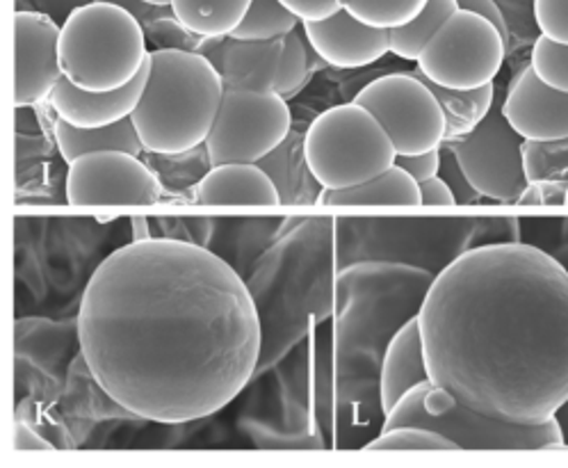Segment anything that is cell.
<instances>
[{"label": "cell", "instance_id": "6da1fadb", "mask_svg": "<svg viewBox=\"0 0 568 468\" xmlns=\"http://www.w3.org/2000/svg\"><path fill=\"white\" fill-rule=\"evenodd\" d=\"M261 318L237 272L176 238H138L90 277L80 357L101 391L151 423H192L231 405L261 359Z\"/></svg>", "mask_w": 568, "mask_h": 468}, {"label": "cell", "instance_id": "7a4b0ae2", "mask_svg": "<svg viewBox=\"0 0 568 468\" xmlns=\"http://www.w3.org/2000/svg\"><path fill=\"white\" fill-rule=\"evenodd\" d=\"M418 323L429 377L507 423H546L568 400V272L537 245L470 247L434 277Z\"/></svg>", "mask_w": 568, "mask_h": 468}, {"label": "cell", "instance_id": "3957f363", "mask_svg": "<svg viewBox=\"0 0 568 468\" xmlns=\"http://www.w3.org/2000/svg\"><path fill=\"white\" fill-rule=\"evenodd\" d=\"M222 96L224 81L206 55L153 49L149 81L133 112L144 151L183 155L206 144Z\"/></svg>", "mask_w": 568, "mask_h": 468}, {"label": "cell", "instance_id": "277c9868", "mask_svg": "<svg viewBox=\"0 0 568 468\" xmlns=\"http://www.w3.org/2000/svg\"><path fill=\"white\" fill-rule=\"evenodd\" d=\"M149 39L135 14L92 0L78 8L60 30L64 78L88 92L124 88L149 62Z\"/></svg>", "mask_w": 568, "mask_h": 468}, {"label": "cell", "instance_id": "5b68a950", "mask_svg": "<svg viewBox=\"0 0 568 468\" xmlns=\"http://www.w3.org/2000/svg\"><path fill=\"white\" fill-rule=\"evenodd\" d=\"M402 425L427 427L457 444L459 450H550L564 448L557 418L546 423H507L486 416L434 381H425L404 396L384 420L382 430Z\"/></svg>", "mask_w": 568, "mask_h": 468}, {"label": "cell", "instance_id": "8992f818", "mask_svg": "<svg viewBox=\"0 0 568 468\" xmlns=\"http://www.w3.org/2000/svg\"><path fill=\"white\" fill-rule=\"evenodd\" d=\"M302 153L322 190L361 185L386 172L397 159L386 129L356 101L317 114L304 135Z\"/></svg>", "mask_w": 568, "mask_h": 468}, {"label": "cell", "instance_id": "52a82bcc", "mask_svg": "<svg viewBox=\"0 0 568 468\" xmlns=\"http://www.w3.org/2000/svg\"><path fill=\"white\" fill-rule=\"evenodd\" d=\"M507 49V39L496 23L459 8L429 39L416 64L436 85L477 90L496 81Z\"/></svg>", "mask_w": 568, "mask_h": 468}, {"label": "cell", "instance_id": "ba28073f", "mask_svg": "<svg viewBox=\"0 0 568 468\" xmlns=\"http://www.w3.org/2000/svg\"><path fill=\"white\" fill-rule=\"evenodd\" d=\"M293 114L278 92L229 90L206 138L211 167L226 163H261L288 140Z\"/></svg>", "mask_w": 568, "mask_h": 468}, {"label": "cell", "instance_id": "9c48e42d", "mask_svg": "<svg viewBox=\"0 0 568 468\" xmlns=\"http://www.w3.org/2000/svg\"><path fill=\"white\" fill-rule=\"evenodd\" d=\"M354 101L377 116L397 155L434 151L445 142V112L418 71L382 75L365 85Z\"/></svg>", "mask_w": 568, "mask_h": 468}, {"label": "cell", "instance_id": "30bf717a", "mask_svg": "<svg viewBox=\"0 0 568 468\" xmlns=\"http://www.w3.org/2000/svg\"><path fill=\"white\" fill-rule=\"evenodd\" d=\"M523 142L503 114V105L494 103L475 131L443 144L457 155L479 197L498 204H518L530 183L523 165Z\"/></svg>", "mask_w": 568, "mask_h": 468}, {"label": "cell", "instance_id": "8fae6325", "mask_svg": "<svg viewBox=\"0 0 568 468\" xmlns=\"http://www.w3.org/2000/svg\"><path fill=\"white\" fill-rule=\"evenodd\" d=\"M160 179L135 153L94 151L69 163L71 206H146L160 202Z\"/></svg>", "mask_w": 568, "mask_h": 468}, {"label": "cell", "instance_id": "7c38bea8", "mask_svg": "<svg viewBox=\"0 0 568 468\" xmlns=\"http://www.w3.org/2000/svg\"><path fill=\"white\" fill-rule=\"evenodd\" d=\"M60 30L62 26L42 12L19 10L14 14V101L19 108L49 101L53 90L64 78L60 62Z\"/></svg>", "mask_w": 568, "mask_h": 468}, {"label": "cell", "instance_id": "4fadbf2b", "mask_svg": "<svg viewBox=\"0 0 568 468\" xmlns=\"http://www.w3.org/2000/svg\"><path fill=\"white\" fill-rule=\"evenodd\" d=\"M503 114L511 129L530 142L568 138V94L544 83L527 62L507 88Z\"/></svg>", "mask_w": 568, "mask_h": 468}, {"label": "cell", "instance_id": "5bb4252c", "mask_svg": "<svg viewBox=\"0 0 568 468\" xmlns=\"http://www.w3.org/2000/svg\"><path fill=\"white\" fill-rule=\"evenodd\" d=\"M206 55L224 81V92L229 90H261L274 92L283 37L278 39H235L226 37H204L199 49Z\"/></svg>", "mask_w": 568, "mask_h": 468}, {"label": "cell", "instance_id": "9a60e30c", "mask_svg": "<svg viewBox=\"0 0 568 468\" xmlns=\"http://www.w3.org/2000/svg\"><path fill=\"white\" fill-rule=\"evenodd\" d=\"M311 49L336 69L371 67L390 53V30L375 28L341 8L334 17L302 23Z\"/></svg>", "mask_w": 568, "mask_h": 468}, {"label": "cell", "instance_id": "2e32d148", "mask_svg": "<svg viewBox=\"0 0 568 468\" xmlns=\"http://www.w3.org/2000/svg\"><path fill=\"white\" fill-rule=\"evenodd\" d=\"M149 81V62L131 83L110 92H88L62 78L49 103L60 120L78 129H101L133 116Z\"/></svg>", "mask_w": 568, "mask_h": 468}, {"label": "cell", "instance_id": "e0dca14e", "mask_svg": "<svg viewBox=\"0 0 568 468\" xmlns=\"http://www.w3.org/2000/svg\"><path fill=\"white\" fill-rule=\"evenodd\" d=\"M432 381L418 316L404 323L388 340L379 370V409L386 416L412 388Z\"/></svg>", "mask_w": 568, "mask_h": 468}, {"label": "cell", "instance_id": "ac0fdd59", "mask_svg": "<svg viewBox=\"0 0 568 468\" xmlns=\"http://www.w3.org/2000/svg\"><path fill=\"white\" fill-rule=\"evenodd\" d=\"M194 200L201 206H276L281 190L258 163H226L199 181Z\"/></svg>", "mask_w": 568, "mask_h": 468}, {"label": "cell", "instance_id": "d6986e66", "mask_svg": "<svg viewBox=\"0 0 568 468\" xmlns=\"http://www.w3.org/2000/svg\"><path fill=\"white\" fill-rule=\"evenodd\" d=\"M320 206H423L420 183L397 163L354 187L322 190Z\"/></svg>", "mask_w": 568, "mask_h": 468}, {"label": "cell", "instance_id": "ffe728a7", "mask_svg": "<svg viewBox=\"0 0 568 468\" xmlns=\"http://www.w3.org/2000/svg\"><path fill=\"white\" fill-rule=\"evenodd\" d=\"M53 133L60 155L67 163H73L80 155L94 151H129L135 155L144 151L133 116L101 129H78L58 116Z\"/></svg>", "mask_w": 568, "mask_h": 468}, {"label": "cell", "instance_id": "44dd1931", "mask_svg": "<svg viewBox=\"0 0 568 468\" xmlns=\"http://www.w3.org/2000/svg\"><path fill=\"white\" fill-rule=\"evenodd\" d=\"M423 81L432 88V92L436 94V99L445 112V122H448L445 142L459 140V138L468 135L470 131H475L477 124L491 112V108L496 103V85L494 83L481 85L477 90H450V88L432 83L425 75H423Z\"/></svg>", "mask_w": 568, "mask_h": 468}, {"label": "cell", "instance_id": "7402d4cb", "mask_svg": "<svg viewBox=\"0 0 568 468\" xmlns=\"http://www.w3.org/2000/svg\"><path fill=\"white\" fill-rule=\"evenodd\" d=\"M252 0H172L174 17L199 37H226L247 17Z\"/></svg>", "mask_w": 568, "mask_h": 468}, {"label": "cell", "instance_id": "603a6c76", "mask_svg": "<svg viewBox=\"0 0 568 468\" xmlns=\"http://www.w3.org/2000/svg\"><path fill=\"white\" fill-rule=\"evenodd\" d=\"M457 10V0H427L425 10L414 21L390 30V53L407 62H418L429 39Z\"/></svg>", "mask_w": 568, "mask_h": 468}, {"label": "cell", "instance_id": "cb8c5ba5", "mask_svg": "<svg viewBox=\"0 0 568 468\" xmlns=\"http://www.w3.org/2000/svg\"><path fill=\"white\" fill-rule=\"evenodd\" d=\"M302 21L281 0H252L242 23L231 32L235 39H278L300 28Z\"/></svg>", "mask_w": 568, "mask_h": 468}, {"label": "cell", "instance_id": "d4e9b609", "mask_svg": "<svg viewBox=\"0 0 568 468\" xmlns=\"http://www.w3.org/2000/svg\"><path fill=\"white\" fill-rule=\"evenodd\" d=\"M427 0H343V8L358 21L375 28H399L414 21Z\"/></svg>", "mask_w": 568, "mask_h": 468}, {"label": "cell", "instance_id": "484cf974", "mask_svg": "<svg viewBox=\"0 0 568 468\" xmlns=\"http://www.w3.org/2000/svg\"><path fill=\"white\" fill-rule=\"evenodd\" d=\"M527 181H568V138L548 142H523Z\"/></svg>", "mask_w": 568, "mask_h": 468}, {"label": "cell", "instance_id": "4316f807", "mask_svg": "<svg viewBox=\"0 0 568 468\" xmlns=\"http://www.w3.org/2000/svg\"><path fill=\"white\" fill-rule=\"evenodd\" d=\"M308 49L311 44L304 32V26L295 28L293 32L283 37V53H281V67H278L274 92L291 99L304 88L308 78V67H311Z\"/></svg>", "mask_w": 568, "mask_h": 468}, {"label": "cell", "instance_id": "83f0119b", "mask_svg": "<svg viewBox=\"0 0 568 468\" xmlns=\"http://www.w3.org/2000/svg\"><path fill=\"white\" fill-rule=\"evenodd\" d=\"M365 450H459L455 441L427 430V427L402 425L393 430H382L377 439L365 444Z\"/></svg>", "mask_w": 568, "mask_h": 468}, {"label": "cell", "instance_id": "f1b7e54d", "mask_svg": "<svg viewBox=\"0 0 568 468\" xmlns=\"http://www.w3.org/2000/svg\"><path fill=\"white\" fill-rule=\"evenodd\" d=\"M530 64L544 83L568 94V44H559L539 34L532 44Z\"/></svg>", "mask_w": 568, "mask_h": 468}, {"label": "cell", "instance_id": "f546056e", "mask_svg": "<svg viewBox=\"0 0 568 468\" xmlns=\"http://www.w3.org/2000/svg\"><path fill=\"white\" fill-rule=\"evenodd\" d=\"M149 44L153 49H165V51H196L201 49V42L204 37L194 34L192 30H187L174 14L170 17H160L153 23H149L144 28Z\"/></svg>", "mask_w": 568, "mask_h": 468}, {"label": "cell", "instance_id": "4dcf8cb0", "mask_svg": "<svg viewBox=\"0 0 568 468\" xmlns=\"http://www.w3.org/2000/svg\"><path fill=\"white\" fill-rule=\"evenodd\" d=\"M535 19L539 34L568 44V0H535Z\"/></svg>", "mask_w": 568, "mask_h": 468}, {"label": "cell", "instance_id": "1f68e13d", "mask_svg": "<svg viewBox=\"0 0 568 468\" xmlns=\"http://www.w3.org/2000/svg\"><path fill=\"white\" fill-rule=\"evenodd\" d=\"M438 176H443L445 181H448V185L453 187L455 197H457V206L477 204L479 192L473 187V183L464 174V170L457 161V155L445 144L440 146V172H438Z\"/></svg>", "mask_w": 568, "mask_h": 468}, {"label": "cell", "instance_id": "d6a6232c", "mask_svg": "<svg viewBox=\"0 0 568 468\" xmlns=\"http://www.w3.org/2000/svg\"><path fill=\"white\" fill-rule=\"evenodd\" d=\"M523 241L520 220L516 217H496V220H477L473 247L491 245V243H518Z\"/></svg>", "mask_w": 568, "mask_h": 468}, {"label": "cell", "instance_id": "836d02e7", "mask_svg": "<svg viewBox=\"0 0 568 468\" xmlns=\"http://www.w3.org/2000/svg\"><path fill=\"white\" fill-rule=\"evenodd\" d=\"M546 228L537 231L539 241L530 243L541 247L544 252H548L550 256H555L564 269L568 272V217L561 220H541Z\"/></svg>", "mask_w": 568, "mask_h": 468}, {"label": "cell", "instance_id": "e575fe53", "mask_svg": "<svg viewBox=\"0 0 568 468\" xmlns=\"http://www.w3.org/2000/svg\"><path fill=\"white\" fill-rule=\"evenodd\" d=\"M568 181H530L518 206H566Z\"/></svg>", "mask_w": 568, "mask_h": 468}, {"label": "cell", "instance_id": "d590c367", "mask_svg": "<svg viewBox=\"0 0 568 468\" xmlns=\"http://www.w3.org/2000/svg\"><path fill=\"white\" fill-rule=\"evenodd\" d=\"M281 3L300 17L302 23L329 19L343 8V0H281Z\"/></svg>", "mask_w": 568, "mask_h": 468}, {"label": "cell", "instance_id": "8d00e7d4", "mask_svg": "<svg viewBox=\"0 0 568 468\" xmlns=\"http://www.w3.org/2000/svg\"><path fill=\"white\" fill-rule=\"evenodd\" d=\"M395 163L407 170L418 183H423L432 176H438V172H440V149L425 151V153H414V155H397Z\"/></svg>", "mask_w": 568, "mask_h": 468}, {"label": "cell", "instance_id": "74e56055", "mask_svg": "<svg viewBox=\"0 0 568 468\" xmlns=\"http://www.w3.org/2000/svg\"><path fill=\"white\" fill-rule=\"evenodd\" d=\"M420 194H423V206H445V208L457 206L455 192L443 176H432L423 181Z\"/></svg>", "mask_w": 568, "mask_h": 468}, {"label": "cell", "instance_id": "f35d334b", "mask_svg": "<svg viewBox=\"0 0 568 468\" xmlns=\"http://www.w3.org/2000/svg\"><path fill=\"white\" fill-rule=\"evenodd\" d=\"M28 3L30 10L42 12L62 26L78 8L90 6L92 0H28Z\"/></svg>", "mask_w": 568, "mask_h": 468}, {"label": "cell", "instance_id": "ab89813d", "mask_svg": "<svg viewBox=\"0 0 568 468\" xmlns=\"http://www.w3.org/2000/svg\"><path fill=\"white\" fill-rule=\"evenodd\" d=\"M457 3L462 10L477 12V14L489 19L491 23H496L498 30L505 34L507 47H509V26H507V17H505L503 8L498 6V0H457Z\"/></svg>", "mask_w": 568, "mask_h": 468}, {"label": "cell", "instance_id": "60d3db41", "mask_svg": "<svg viewBox=\"0 0 568 468\" xmlns=\"http://www.w3.org/2000/svg\"><path fill=\"white\" fill-rule=\"evenodd\" d=\"M14 446H17V450H21V452H28V450H53V444H49V441H44L42 437H37V435H32L28 427L19 420L17 423V435H14Z\"/></svg>", "mask_w": 568, "mask_h": 468}, {"label": "cell", "instance_id": "b9f144b4", "mask_svg": "<svg viewBox=\"0 0 568 468\" xmlns=\"http://www.w3.org/2000/svg\"><path fill=\"white\" fill-rule=\"evenodd\" d=\"M555 418L559 423V430H561V437H564V448H568V400L557 409Z\"/></svg>", "mask_w": 568, "mask_h": 468}, {"label": "cell", "instance_id": "7bdbcfd3", "mask_svg": "<svg viewBox=\"0 0 568 468\" xmlns=\"http://www.w3.org/2000/svg\"><path fill=\"white\" fill-rule=\"evenodd\" d=\"M144 3H151V6H162V8H168V6H172V0H144Z\"/></svg>", "mask_w": 568, "mask_h": 468}, {"label": "cell", "instance_id": "ee69618b", "mask_svg": "<svg viewBox=\"0 0 568 468\" xmlns=\"http://www.w3.org/2000/svg\"><path fill=\"white\" fill-rule=\"evenodd\" d=\"M566 206H568V190H566Z\"/></svg>", "mask_w": 568, "mask_h": 468}]
</instances>
